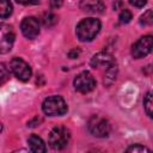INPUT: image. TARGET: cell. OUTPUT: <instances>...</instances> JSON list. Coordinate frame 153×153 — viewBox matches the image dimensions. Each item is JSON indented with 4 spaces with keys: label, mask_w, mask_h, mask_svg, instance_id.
Wrapping results in <instances>:
<instances>
[{
    "label": "cell",
    "mask_w": 153,
    "mask_h": 153,
    "mask_svg": "<svg viewBox=\"0 0 153 153\" xmlns=\"http://www.w3.org/2000/svg\"><path fill=\"white\" fill-rule=\"evenodd\" d=\"M100 27H102V24L99 19L85 18L78 23L75 32L78 38L81 42H88V41H92L98 35V32L100 31Z\"/></svg>",
    "instance_id": "6da1fadb"
},
{
    "label": "cell",
    "mask_w": 153,
    "mask_h": 153,
    "mask_svg": "<svg viewBox=\"0 0 153 153\" xmlns=\"http://www.w3.org/2000/svg\"><path fill=\"white\" fill-rule=\"evenodd\" d=\"M69 137H71L69 130L63 126H57L53 128L51 131L49 133L48 143L53 149L60 151V149H63L68 145Z\"/></svg>",
    "instance_id": "7a4b0ae2"
},
{
    "label": "cell",
    "mask_w": 153,
    "mask_h": 153,
    "mask_svg": "<svg viewBox=\"0 0 153 153\" xmlns=\"http://www.w3.org/2000/svg\"><path fill=\"white\" fill-rule=\"evenodd\" d=\"M43 112L48 116H61L67 112V104L60 96H51L44 99L42 104Z\"/></svg>",
    "instance_id": "3957f363"
},
{
    "label": "cell",
    "mask_w": 153,
    "mask_h": 153,
    "mask_svg": "<svg viewBox=\"0 0 153 153\" xmlns=\"http://www.w3.org/2000/svg\"><path fill=\"white\" fill-rule=\"evenodd\" d=\"M87 127H88L90 133L97 137H105L110 134V130H111L109 121L98 115H93L90 118Z\"/></svg>",
    "instance_id": "277c9868"
},
{
    "label": "cell",
    "mask_w": 153,
    "mask_h": 153,
    "mask_svg": "<svg viewBox=\"0 0 153 153\" xmlns=\"http://www.w3.org/2000/svg\"><path fill=\"white\" fill-rule=\"evenodd\" d=\"M152 50H153V36L145 35L133 44L131 55L134 59H141L147 56Z\"/></svg>",
    "instance_id": "5b68a950"
},
{
    "label": "cell",
    "mask_w": 153,
    "mask_h": 153,
    "mask_svg": "<svg viewBox=\"0 0 153 153\" xmlns=\"http://www.w3.org/2000/svg\"><path fill=\"white\" fill-rule=\"evenodd\" d=\"M73 85H74V88L80 92V93H88L91 92L94 87H96V80L93 78V75L87 72V71H84L81 73H79L74 81H73Z\"/></svg>",
    "instance_id": "8992f818"
},
{
    "label": "cell",
    "mask_w": 153,
    "mask_h": 153,
    "mask_svg": "<svg viewBox=\"0 0 153 153\" xmlns=\"http://www.w3.org/2000/svg\"><path fill=\"white\" fill-rule=\"evenodd\" d=\"M12 73L22 81H27L31 78V67L20 57H14L10 62Z\"/></svg>",
    "instance_id": "52a82bcc"
},
{
    "label": "cell",
    "mask_w": 153,
    "mask_h": 153,
    "mask_svg": "<svg viewBox=\"0 0 153 153\" xmlns=\"http://www.w3.org/2000/svg\"><path fill=\"white\" fill-rule=\"evenodd\" d=\"M20 30L26 38L33 39L39 33V23L35 17H26L22 20Z\"/></svg>",
    "instance_id": "ba28073f"
},
{
    "label": "cell",
    "mask_w": 153,
    "mask_h": 153,
    "mask_svg": "<svg viewBox=\"0 0 153 153\" xmlns=\"http://www.w3.org/2000/svg\"><path fill=\"white\" fill-rule=\"evenodd\" d=\"M79 7L84 12L88 13H103L105 10V5L103 0H80Z\"/></svg>",
    "instance_id": "9c48e42d"
},
{
    "label": "cell",
    "mask_w": 153,
    "mask_h": 153,
    "mask_svg": "<svg viewBox=\"0 0 153 153\" xmlns=\"http://www.w3.org/2000/svg\"><path fill=\"white\" fill-rule=\"evenodd\" d=\"M114 63H116V62H115L112 55L106 53V51H100V53L96 54L91 60V66L93 68H97V67H100V66L109 67V66H111Z\"/></svg>",
    "instance_id": "30bf717a"
},
{
    "label": "cell",
    "mask_w": 153,
    "mask_h": 153,
    "mask_svg": "<svg viewBox=\"0 0 153 153\" xmlns=\"http://www.w3.org/2000/svg\"><path fill=\"white\" fill-rule=\"evenodd\" d=\"M1 42H0V51L2 54L7 53L11 50L12 45H13V42H14V33L12 32L11 27L5 31V27L1 25Z\"/></svg>",
    "instance_id": "8fae6325"
},
{
    "label": "cell",
    "mask_w": 153,
    "mask_h": 153,
    "mask_svg": "<svg viewBox=\"0 0 153 153\" xmlns=\"http://www.w3.org/2000/svg\"><path fill=\"white\" fill-rule=\"evenodd\" d=\"M27 145H29V148H30L32 152H35V153H43V152L47 151L45 143L43 142V140H42L39 136L35 135V134H32V135L29 136V139H27Z\"/></svg>",
    "instance_id": "7c38bea8"
},
{
    "label": "cell",
    "mask_w": 153,
    "mask_h": 153,
    "mask_svg": "<svg viewBox=\"0 0 153 153\" xmlns=\"http://www.w3.org/2000/svg\"><path fill=\"white\" fill-rule=\"evenodd\" d=\"M143 108L146 114L153 118V92H147L143 98Z\"/></svg>",
    "instance_id": "4fadbf2b"
},
{
    "label": "cell",
    "mask_w": 153,
    "mask_h": 153,
    "mask_svg": "<svg viewBox=\"0 0 153 153\" xmlns=\"http://www.w3.org/2000/svg\"><path fill=\"white\" fill-rule=\"evenodd\" d=\"M12 13V4L10 0H0V17L7 18Z\"/></svg>",
    "instance_id": "5bb4252c"
},
{
    "label": "cell",
    "mask_w": 153,
    "mask_h": 153,
    "mask_svg": "<svg viewBox=\"0 0 153 153\" xmlns=\"http://www.w3.org/2000/svg\"><path fill=\"white\" fill-rule=\"evenodd\" d=\"M116 73H117V66H116V63H114V65L106 67V73H105L104 82L108 84V85L111 84V82L115 80V78H116Z\"/></svg>",
    "instance_id": "9a60e30c"
},
{
    "label": "cell",
    "mask_w": 153,
    "mask_h": 153,
    "mask_svg": "<svg viewBox=\"0 0 153 153\" xmlns=\"http://www.w3.org/2000/svg\"><path fill=\"white\" fill-rule=\"evenodd\" d=\"M140 24L146 26V25H152L153 24V11L152 10H147L141 17H140Z\"/></svg>",
    "instance_id": "2e32d148"
},
{
    "label": "cell",
    "mask_w": 153,
    "mask_h": 153,
    "mask_svg": "<svg viewBox=\"0 0 153 153\" xmlns=\"http://www.w3.org/2000/svg\"><path fill=\"white\" fill-rule=\"evenodd\" d=\"M131 12L129 11V10H127V8H124V10H122L121 11V13H120V16H118V19H120V23H122V24H127V23H129L130 20H131Z\"/></svg>",
    "instance_id": "e0dca14e"
},
{
    "label": "cell",
    "mask_w": 153,
    "mask_h": 153,
    "mask_svg": "<svg viewBox=\"0 0 153 153\" xmlns=\"http://www.w3.org/2000/svg\"><path fill=\"white\" fill-rule=\"evenodd\" d=\"M56 22H57V17L55 14H53V13H47L45 17L43 18V24L45 26H48V27L49 26H53Z\"/></svg>",
    "instance_id": "ac0fdd59"
},
{
    "label": "cell",
    "mask_w": 153,
    "mask_h": 153,
    "mask_svg": "<svg viewBox=\"0 0 153 153\" xmlns=\"http://www.w3.org/2000/svg\"><path fill=\"white\" fill-rule=\"evenodd\" d=\"M127 152H133V153H137V152H149V148H147V147H145V146H142V145L136 143V145H133V146L128 147V148H127Z\"/></svg>",
    "instance_id": "d6986e66"
},
{
    "label": "cell",
    "mask_w": 153,
    "mask_h": 153,
    "mask_svg": "<svg viewBox=\"0 0 153 153\" xmlns=\"http://www.w3.org/2000/svg\"><path fill=\"white\" fill-rule=\"evenodd\" d=\"M129 2L135 7H143L147 2V0H129Z\"/></svg>",
    "instance_id": "ffe728a7"
},
{
    "label": "cell",
    "mask_w": 153,
    "mask_h": 153,
    "mask_svg": "<svg viewBox=\"0 0 153 153\" xmlns=\"http://www.w3.org/2000/svg\"><path fill=\"white\" fill-rule=\"evenodd\" d=\"M0 69H1V84H4L6 81V79H7V72H6V67H5L4 63H1Z\"/></svg>",
    "instance_id": "44dd1931"
},
{
    "label": "cell",
    "mask_w": 153,
    "mask_h": 153,
    "mask_svg": "<svg viewBox=\"0 0 153 153\" xmlns=\"http://www.w3.org/2000/svg\"><path fill=\"white\" fill-rule=\"evenodd\" d=\"M16 1L22 5H35L39 2V0H16Z\"/></svg>",
    "instance_id": "7402d4cb"
},
{
    "label": "cell",
    "mask_w": 153,
    "mask_h": 153,
    "mask_svg": "<svg viewBox=\"0 0 153 153\" xmlns=\"http://www.w3.org/2000/svg\"><path fill=\"white\" fill-rule=\"evenodd\" d=\"M62 5V0H50V6L53 8H57Z\"/></svg>",
    "instance_id": "603a6c76"
}]
</instances>
